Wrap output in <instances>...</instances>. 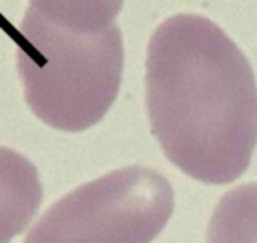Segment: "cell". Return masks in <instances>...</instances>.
I'll return each instance as SVG.
<instances>
[{
	"mask_svg": "<svg viewBox=\"0 0 257 243\" xmlns=\"http://www.w3.org/2000/svg\"><path fill=\"white\" fill-rule=\"evenodd\" d=\"M151 131L185 175L225 185L249 167L257 145V82L239 46L209 18L175 14L147 48Z\"/></svg>",
	"mask_w": 257,
	"mask_h": 243,
	"instance_id": "1",
	"label": "cell"
},
{
	"mask_svg": "<svg viewBox=\"0 0 257 243\" xmlns=\"http://www.w3.org/2000/svg\"><path fill=\"white\" fill-rule=\"evenodd\" d=\"M32 10H36L48 22L80 32L92 34L114 24L120 12L122 0H28Z\"/></svg>",
	"mask_w": 257,
	"mask_h": 243,
	"instance_id": "6",
	"label": "cell"
},
{
	"mask_svg": "<svg viewBox=\"0 0 257 243\" xmlns=\"http://www.w3.org/2000/svg\"><path fill=\"white\" fill-rule=\"evenodd\" d=\"M173 187L155 169L133 165L58 199L24 243H151L173 215Z\"/></svg>",
	"mask_w": 257,
	"mask_h": 243,
	"instance_id": "3",
	"label": "cell"
},
{
	"mask_svg": "<svg viewBox=\"0 0 257 243\" xmlns=\"http://www.w3.org/2000/svg\"><path fill=\"white\" fill-rule=\"evenodd\" d=\"M40 201L36 167L14 149L0 147V243H10L28 227Z\"/></svg>",
	"mask_w": 257,
	"mask_h": 243,
	"instance_id": "4",
	"label": "cell"
},
{
	"mask_svg": "<svg viewBox=\"0 0 257 243\" xmlns=\"http://www.w3.org/2000/svg\"><path fill=\"white\" fill-rule=\"evenodd\" d=\"M207 243H257V183H243L219 199Z\"/></svg>",
	"mask_w": 257,
	"mask_h": 243,
	"instance_id": "5",
	"label": "cell"
},
{
	"mask_svg": "<svg viewBox=\"0 0 257 243\" xmlns=\"http://www.w3.org/2000/svg\"><path fill=\"white\" fill-rule=\"evenodd\" d=\"M20 36L16 62L30 110L42 123L68 133L96 125L112 106L122 78L118 26L80 34L28 8Z\"/></svg>",
	"mask_w": 257,
	"mask_h": 243,
	"instance_id": "2",
	"label": "cell"
}]
</instances>
